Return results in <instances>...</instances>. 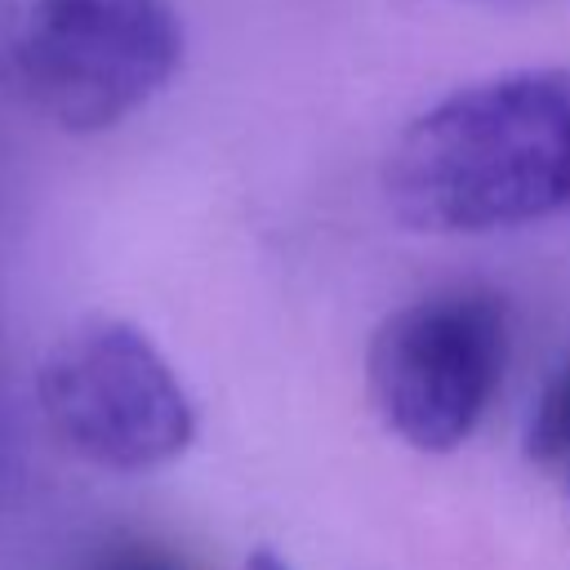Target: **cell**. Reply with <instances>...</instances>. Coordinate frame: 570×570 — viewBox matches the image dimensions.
I'll use <instances>...</instances> for the list:
<instances>
[{"instance_id": "1", "label": "cell", "mask_w": 570, "mask_h": 570, "mask_svg": "<svg viewBox=\"0 0 570 570\" xmlns=\"http://www.w3.org/2000/svg\"><path fill=\"white\" fill-rule=\"evenodd\" d=\"M383 196L428 236L570 214V67L472 80L423 107L387 151Z\"/></svg>"}, {"instance_id": "8", "label": "cell", "mask_w": 570, "mask_h": 570, "mask_svg": "<svg viewBox=\"0 0 570 570\" xmlns=\"http://www.w3.org/2000/svg\"><path fill=\"white\" fill-rule=\"evenodd\" d=\"M245 570H289V561L281 552H272V548H254L245 557Z\"/></svg>"}, {"instance_id": "5", "label": "cell", "mask_w": 570, "mask_h": 570, "mask_svg": "<svg viewBox=\"0 0 570 570\" xmlns=\"http://www.w3.org/2000/svg\"><path fill=\"white\" fill-rule=\"evenodd\" d=\"M525 459L548 472L570 468V361H561L539 387V401L525 423Z\"/></svg>"}, {"instance_id": "7", "label": "cell", "mask_w": 570, "mask_h": 570, "mask_svg": "<svg viewBox=\"0 0 570 570\" xmlns=\"http://www.w3.org/2000/svg\"><path fill=\"white\" fill-rule=\"evenodd\" d=\"M18 13H22L18 0H0V76H4V58H9L13 31H18Z\"/></svg>"}, {"instance_id": "9", "label": "cell", "mask_w": 570, "mask_h": 570, "mask_svg": "<svg viewBox=\"0 0 570 570\" xmlns=\"http://www.w3.org/2000/svg\"><path fill=\"white\" fill-rule=\"evenodd\" d=\"M9 472V401H4V379H0V485Z\"/></svg>"}, {"instance_id": "4", "label": "cell", "mask_w": 570, "mask_h": 570, "mask_svg": "<svg viewBox=\"0 0 570 570\" xmlns=\"http://www.w3.org/2000/svg\"><path fill=\"white\" fill-rule=\"evenodd\" d=\"M503 303L485 289H441L383 316L365 352L370 405L423 454L459 450L503 374Z\"/></svg>"}, {"instance_id": "3", "label": "cell", "mask_w": 570, "mask_h": 570, "mask_svg": "<svg viewBox=\"0 0 570 570\" xmlns=\"http://www.w3.org/2000/svg\"><path fill=\"white\" fill-rule=\"evenodd\" d=\"M36 401L67 450L107 472L165 468L196 436V405L183 379L120 316L67 325L36 370Z\"/></svg>"}, {"instance_id": "6", "label": "cell", "mask_w": 570, "mask_h": 570, "mask_svg": "<svg viewBox=\"0 0 570 570\" xmlns=\"http://www.w3.org/2000/svg\"><path fill=\"white\" fill-rule=\"evenodd\" d=\"M80 570H187L183 557H174L165 543L156 539H111L102 548L89 552V561Z\"/></svg>"}, {"instance_id": "2", "label": "cell", "mask_w": 570, "mask_h": 570, "mask_svg": "<svg viewBox=\"0 0 570 570\" xmlns=\"http://www.w3.org/2000/svg\"><path fill=\"white\" fill-rule=\"evenodd\" d=\"M178 62L169 0H27L0 85L67 134H102L147 107Z\"/></svg>"}]
</instances>
